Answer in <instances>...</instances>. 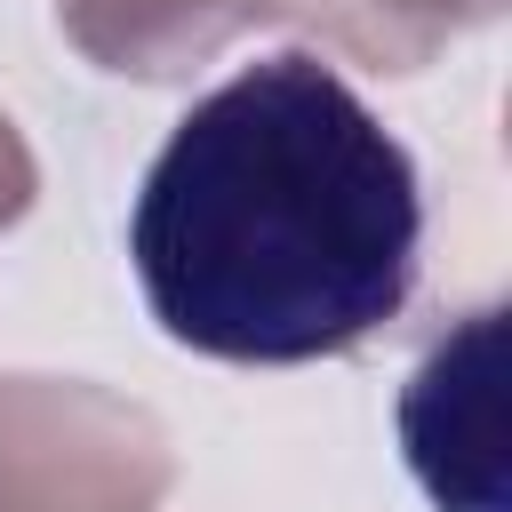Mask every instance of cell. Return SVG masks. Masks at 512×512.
Segmentation results:
<instances>
[{
	"label": "cell",
	"mask_w": 512,
	"mask_h": 512,
	"mask_svg": "<svg viewBox=\"0 0 512 512\" xmlns=\"http://www.w3.org/2000/svg\"><path fill=\"white\" fill-rule=\"evenodd\" d=\"M416 248V160L304 48L208 88L168 128L128 216L152 320L240 368L360 352L400 320Z\"/></svg>",
	"instance_id": "6da1fadb"
},
{
	"label": "cell",
	"mask_w": 512,
	"mask_h": 512,
	"mask_svg": "<svg viewBox=\"0 0 512 512\" xmlns=\"http://www.w3.org/2000/svg\"><path fill=\"white\" fill-rule=\"evenodd\" d=\"M408 464L440 512H504L496 496V312H472L400 400Z\"/></svg>",
	"instance_id": "7a4b0ae2"
},
{
	"label": "cell",
	"mask_w": 512,
	"mask_h": 512,
	"mask_svg": "<svg viewBox=\"0 0 512 512\" xmlns=\"http://www.w3.org/2000/svg\"><path fill=\"white\" fill-rule=\"evenodd\" d=\"M360 8H376L360 48H376V56H392V64H416V56H424L440 32L488 24L504 0H360Z\"/></svg>",
	"instance_id": "3957f363"
}]
</instances>
